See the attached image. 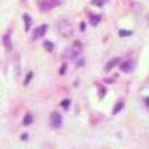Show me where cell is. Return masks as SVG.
Listing matches in <instances>:
<instances>
[{
  "instance_id": "7",
  "label": "cell",
  "mask_w": 149,
  "mask_h": 149,
  "mask_svg": "<svg viewBox=\"0 0 149 149\" xmlns=\"http://www.w3.org/2000/svg\"><path fill=\"white\" fill-rule=\"evenodd\" d=\"M3 45H5V48H6V51H12V42H10L9 33H6V34L3 36Z\"/></svg>"
},
{
  "instance_id": "5",
  "label": "cell",
  "mask_w": 149,
  "mask_h": 149,
  "mask_svg": "<svg viewBox=\"0 0 149 149\" xmlns=\"http://www.w3.org/2000/svg\"><path fill=\"white\" fill-rule=\"evenodd\" d=\"M46 30H48V26H46V24H42L40 27H37V29L33 31V40H36V39H39V37L45 36Z\"/></svg>"
},
{
  "instance_id": "6",
  "label": "cell",
  "mask_w": 149,
  "mask_h": 149,
  "mask_svg": "<svg viewBox=\"0 0 149 149\" xmlns=\"http://www.w3.org/2000/svg\"><path fill=\"white\" fill-rule=\"evenodd\" d=\"M133 69H134V61L133 60H125V61L121 63V70L122 72L130 73V72H133Z\"/></svg>"
},
{
  "instance_id": "20",
  "label": "cell",
  "mask_w": 149,
  "mask_h": 149,
  "mask_svg": "<svg viewBox=\"0 0 149 149\" xmlns=\"http://www.w3.org/2000/svg\"><path fill=\"white\" fill-rule=\"evenodd\" d=\"M145 103H146V106H149V98H145Z\"/></svg>"
},
{
  "instance_id": "3",
  "label": "cell",
  "mask_w": 149,
  "mask_h": 149,
  "mask_svg": "<svg viewBox=\"0 0 149 149\" xmlns=\"http://www.w3.org/2000/svg\"><path fill=\"white\" fill-rule=\"evenodd\" d=\"M49 124H51L52 128H60L63 125V118H61V115L58 112H52L51 113V116H49Z\"/></svg>"
},
{
  "instance_id": "18",
  "label": "cell",
  "mask_w": 149,
  "mask_h": 149,
  "mask_svg": "<svg viewBox=\"0 0 149 149\" xmlns=\"http://www.w3.org/2000/svg\"><path fill=\"white\" fill-rule=\"evenodd\" d=\"M66 69H67V66L63 64V66L60 67V72H58V73H60V74H64V73H66Z\"/></svg>"
},
{
  "instance_id": "13",
  "label": "cell",
  "mask_w": 149,
  "mask_h": 149,
  "mask_svg": "<svg viewBox=\"0 0 149 149\" xmlns=\"http://www.w3.org/2000/svg\"><path fill=\"white\" fill-rule=\"evenodd\" d=\"M122 107H124V102H118V103L115 104V107H113V115H116L118 112H121Z\"/></svg>"
},
{
  "instance_id": "17",
  "label": "cell",
  "mask_w": 149,
  "mask_h": 149,
  "mask_svg": "<svg viewBox=\"0 0 149 149\" xmlns=\"http://www.w3.org/2000/svg\"><path fill=\"white\" fill-rule=\"evenodd\" d=\"M131 34V31H128V30H121L119 31V36H130Z\"/></svg>"
},
{
  "instance_id": "12",
  "label": "cell",
  "mask_w": 149,
  "mask_h": 149,
  "mask_svg": "<svg viewBox=\"0 0 149 149\" xmlns=\"http://www.w3.org/2000/svg\"><path fill=\"white\" fill-rule=\"evenodd\" d=\"M43 48L46 49L48 52H52V49H54V43H52V42H49V40H45V42H43Z\"/></svg>"
},
{
  "instance_id": "10",
  "label": "cell",
  "mask_w": 149,
  "mask_h": 149,
  "mask_svg": "<svg viewBox=\"0 0 149 149\" xmlns=\"http://www.w3.org/2000/svg\"><path fill=\"white\" fill-rule=\"evenodd\" d=\"M100 15H90V22H91V26H97L98 22H100Z\"/></svg>"
},
{
  "instance_id": "14",
  "label": "cell",
  "mask_w": 149,
  "mask_h": 149,
  "mask_svg": "<svg viewBox=\"0 0 149 149\" xmlns=\"http://www.w3.org/2000/svg\"><path fill=\"white\" fill-rule=\"evenodd\" d=\"M31 78H33V72H29L26 81H24V85H29V84H30V81H31Z\"/></svg>"
},
{
  "instance_id": "9",
  "label": "cell",
  "mask_w": 149,
  "mask_h": 149,
  "mask_svg": "<svg viewBox=\"0 0 149 149\" xmlns=\"http://www.w3.org/2000/svg\"><path fill=\"white\" fill-rule=\"evenodd\" d=\"M119 63V58H113V60H112V61H109V63L106 64V67H104V70L106 72H109V70H112V69H113L116 64Z\"/></svg>"
},
{
  "instance_id": "19",
  "label": "cell",
  "mask_w": 149,
  "mask_h": 149,
  "mask_svg": "<svg viewBox=\"0 0 149 149\" xmlns=\"http://www.w3.org/2000/svg\"><path fill=\"white\" fill-rule=\"evenodd\" d=\"M78 66H84V60H82V58L78 61Z\"/></svg>"
},
{
  "instance_id": "15",
  "label": "cell",
  "mask_w": 149,
  "mask_h": 149,
  "mask_svg": "<svg viewBox=\"0 0 149 149\" xmlns=\"http://www.w3.org/2000/svg\"><path fill=\"white\" fill-rule=\"evenodd\" d=\"M104 2H106V0H93L91 3H93V5H95V6H102Z\"/></svg>"
},
{
  "instance_id": "8",
  "label": "cell",
  "mask_w": 149,
  "mask_h": 149,
  "mask_svg": "<svg viewBox=\"0 0 149 149\" xmlns=\"http://www.w3.org/2000/svg\"><path fill=\"white\" fill-rule=\"evenodd\" d=\"M22 19H24V22H26V26H24V30L29 31L30 27H31V17L27 15V14H24V15H22Z\"/></svg>"
},
{
  "instance_id": "11",
  "label": "cell",
  "mask_w": 149,
  "mask_h": 149,
  "mask_svg": "<svg viewBox=\"0 0 149 149\" xmlns=\"http://www.w3.org/2000/svg\"><path fill=\"white\" fill-rule=\"evenodd\" d=\"M31 122H33V115L27 113L26 116H24V119H22V124H24V125H30Z\"/></svg>"
},
{
  "instance_id": "16",
  "label": "cell",
  "mask_w": 149,
  "mask_h": 149,
  "mask_svg": "<svg viewBox=\"0 0 149 149\" xmlns=\"http://www.w3.org/2000/svg\"><path fill=\"white\" fill-rule=\"evenodd\" d=\"M61 106H63L64 109H67L70 106V100H63V102H61Z\"/></svg>"
},
{
  "instance_id": "4",
  "label": "cell",
  "mask_w": 149,
  "mask_h": 149,
  "mask_svg": "<svg viewBox=\"0 0 149 149\" xmlns=\"http://www.w3.org/2000/svg\"><path fill=\"white\" fill-rule=\"evenodd\" d=\"M58 29L61 30V33H63L66 37L72 34V26H70V24H69L66 19H64V21H60V24H58Z\"/></svg>"
},
{
  "instance_id": "2",
  "label": "cell",
  "mask_w": 149,
  "mask_h": 149,
  "mask_svg": "<svg viewBox=\"0 0 149 149\" xmlns=\"http://www.w3.org/2000/svg\"><path fill=\"white\" fill-rule=\"evenodd\" d=\"M81 51H82V45H81L79 40H76V42H74V43L67 49L66 57H69V58H76V57L81 54Z\"/></svg>"
},
{
  "instance_id": "1",
  "label": "cell",
  "mask_w": 149,
  "mask_h": 149,
  "mask_svg": "<svg viewBox=\"0 0 149 149\" xmlns=\"http://www.w3.org/2000/svg\"><path fill=\"white\" fill-rule=\"evenodd\" d=\"M60 3H61L60 0H37V6L42 12H48L49 9L57 8Z\"/></svg>"
}]
</instances>
